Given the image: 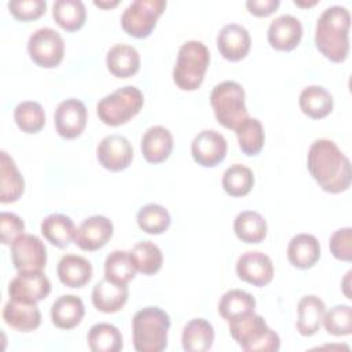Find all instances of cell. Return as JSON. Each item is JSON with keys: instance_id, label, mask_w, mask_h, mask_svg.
Masks as SVG:
<instances>
[{"instance_id": "40", "label": "cell", "mask_w": 352, "mask_h": 352, "mask_svg": "<svg viewBox=\"0 0 352 352\" xmlns=\"http://www.w3.org/2000/svg\"><path fill=\"white\" fill-rule=\"evenodd\" d=\"M14 120L22 132L37 133L45 124V113L40 103L25 100L16 104L14 110Z\"/></svg>"}, {"instance_id": "17", "label": "cell", "mask_w": 352, "mask_h": 352, "mask_svg": "<svg viewBox=\"0 0 352 352\" xmlns=\"http://www.w3.org/2000/svg\"><path fill=\"white\" fill-rule=\"evenodd\" d=\"M302 37V25L298 18L290 14L276 16L268 26L267 38L272 48L290 51L296 48Z\"/></svg>"}, {"instance_id": "11", "label": "cell", "mask_w": 352, "mask_h": 352, "mask_svg": "<svg viewBox=\"0 0 352 352\" xmlns=\"http://www.w3.org/2000/svg\"><path fill=\"white\" fill-rule=\"evenodd\" d=\"M51 292V282L43 271H18V275L8 285L11 300L37 304Z\"/></svg>"}, {"instance_id": "5", "label": "cell", "mask_w": 352, "mask_h": 352, "mask_svg": "<svg viewBox=\"0 0 352 352\" xmlns=\"http://www.w3.org/2000/svg\"><path fill=\"white\" fill-rule=\"evenodd\" d=\"M210 62L208 47L198 40H188L179 48L173 67V81L183 91H195L201 87Z\"/></svg>"}, {"instance_id": "14", "label": "cell", "mask_w": 352, "mask_h": 352, "mask_svg": "<svg viewBox=\"0 0 352 352\" xmlns=\"http://www.w3.org/2000/svg\"><path fill=\"white\" fill-rule=\"evenodd\" d=\"M235 271L239 279L257 287L268 285L274 278V265L271 258L258 250L242 253L236 260Z\"/></svg>"}, {"instance_id": "8", "label": "cell", "mask_w": 352, "mask_h": 352, "mask_svg": "<svg viewBox=\"0 0 352 352\" xmlns=\"http://www.w3.org/2000/svg\"><path fill=\"white\" fill-rule=\"evenodd\" d=\"M165 7L166 1L164 0H135L124 10L121 26L129 36L144 38L155 28Z\"/></svg>"}, {"instance_id": "18", "label": "cell", "mask_w": 352, "mask_h": 352, "mask_svg": "<svg viewBox=\"0 0 352 352\" xmlns=\"http://www.w3.org/2000/svg\"><path fill=\"white\" fill-rule=\"evenodd\" d=\"M217 50L227 60L236 62L243 59L252 45V38L246 28L238 23H228L217 34Z\"/></svg>"}, {"instance_id": "42", "label": "cell", "mask_w": 352, "mask_h": 352, "mask_svg": "<svg viewBox=\"0 0 352 352\" xmlns=\"http://www.w3.org/2000/svg\"><path fill=\"white\" fill-rule=\"evenodd\" d=\"M10 12L19 21H33L40 18L47 10L45 0H11L8 1Z\"/></svg>"}, {"instance_id": "37", "label": "cell", "mask_w": 352, "mask_h": 352, "mask_svg": "<svg viewBox=\"0 0 352 352\" xmlns=\"http://www.w3.org/2000/svg\"><path fill=\"white\" fill-rule=\"evenodd\" d=\"M136 275L129 252L114 250L104 260V278L117 285H128Z\"/></svg>"}, {"instance_id": "21", "label": "cell", "mask_w": 352, "mask_h": 352, "mask_svg": "<svg viewBox=\"0 0 352 352\" xmlns=\"http://www.w3.org/2000/svg\"><path fill=\"white\" fill-rule=\"evenodd\" d=\"M128 294L126 285H117L103 278L92 289V304L100 312L114 314L122 309Z\"/></svg>"}, {"instance_id": "30", "label": "cell", "mask_w": 352, "mask_h": 352, "mask_svg": "<svg viewBox=\"0 0 352 352\" xmlns=\"http://www.w3.org/2000/svg\"><path fill=\"white\" fill-rule=\"evenodd\" d=\"M40 231L44 238L56 248H66L76 236V227L73 220L60 213L47 216L41 224Z\"/></svg>"}, {"instance_id": "33", "label": "cell", "mask_w": 352, "mask_h": 352, "mask_svg": "<svg viewBox=\"0 0 352 352\" xmlns=\"http://www.w3.org/2000/svg\"><path fill=\"white\" fill-rule=\"evenodd\" d=\"M52 16L62 29L74 32L85 23L87 11L80 0H56L52 6Z\"/></svg>"}, {"instance_id": "22", "label": "cell", "mask_w": 352, "mask_h": 352, "mask_svg": "<svg viewBox=\"0 0 352 352\" xmlns=\"http://www.w3.org/2000/svg\"><path fill=\"white\" fill-rule=\"evenodd\" d=\"M25 190V180L14 160L1 150L0 153V202L11 204L19 199Z\"/></svg>"}, {"instance_id": "28", "label": "cell", "mask_w": 352, "mask_h": 352, "mask_svg": "<svg viewBox=\"0 0 352 352\" xmlns=\"http://www.w3.org/2000/svg\"><path fill=\"white\" fill-rule=\"evenodd\" d=\"M214 341L213 326L202 318L190 320L182 333V346L187 352L209 351Z\"/></svg>"}, {"instance_id": "10", "label": "cell", "mask_w": 352, "mask_h": 352, "mask_svg": "<svg viewBox=\"0 0 352 352\" xmlns=\"http://www.w3.org/2000/svg\"><path fill=\"white\" fill-rule=\"evenodd\" d=\"M12 264L18 271H41L47 264V249L33 234H22L11 243Z\"/></svg>"}, {"instance_id": "12", "label": "cell", "mask_w": 352, "mask_h": 352, "mask_svg": "<svg viewBox=\"0 0 352 352\" xmlns=\"http://www.w3.org/2000/svg\"><path fill=\"white\" fill-rule=\"evenodd\" d=\"M191 154L198 165L213 168L226 158L227 140L214 129H204L192 139Z\"/></svg>"}, {"instance_id": "23", "label": "cell", "mask_w": 352, "mask_h": 352, "mask_svg": "<svg viewBox=\"0 0 352 352\" xmlns=\"http://www.w3.org/2000/svg\"><path fill=\"white\" fill-rule=\"evenodd\" d=\"M84 314V302L74 294L60 296L51 305V320L56 327L63 330H70L80 324Z\"/></svg>"}, {"instance_id": "44", "label": "cell", "mask_w": 352, "mask_h": 352, "mask_svg": "<svg viewBox=\"0 0 352 352\" xmlns=\"http://www.w3.org/2000/svg\"><path fill=\"white\" fill-rule=\"evenodd\" d=\"M0 231H1V243L11 245L19 235L23 234L25 223L15 213L1 212L0 213Z\"/></svg>"}, {"instance_id": "6", "label": "cell", "mask_w": 352, "mask_h": 352, "mask_svg": "<svg viewBox=\"0 0 352 352\" xmlns=\"http://www.w3.org/2000/svg\"><path fill=\"white\" fill-rule=\"evenodd\" d=\"M144 98L139 88L125 85L103 96L96 104L100 121L110 126H118L133 118L143 107Z\"/></svg>"}, {"instance_id": "45", "label": "cell", "mask_w": 352, "mask_h": 352, "mask_svg": "<svg viewBox=\"0 0 352 352\" xmlns=\"http://www.w3.org/2000/svg\"><path fill=\"white\" fill-rule=\"evenodd\" d=\"M280 1L279 0H248L246 7L250 14L256 16H267L271 15L278 7Z\"/></svg>"}, {"instance_id": "46", "label": "cell", "mask_w": 352, "mask_h": 352, "mask_svg": "<svg viewBox=\"0 0 352 352\" xmlns=\"http://www.w3.org/2000/svg\"><path fill=\"white\" fill-rule=\"evenodd\" d=\"M95 6L98 7H102V8H111V7H116L118 4V0H113V1H102V0H95L94 1Z\"/></svg>"}, {"instance_id": "38", "label": "cell", "mask_w": 352, "mask_h": 352, "mask_svg": "<svg viewBox=\"0 0 352 352\" xmlns=\"http://www.w3.org/2000/svg\"><path fill=\"white\" fill-rule=\"evenodd\" d=\"M221 184L228 195L243 197L250 192L254 184V176L248 166L242 164H234L226 169Z\"/></svg>"}, {"instance_id": "9", "label": "cell", "mask_w": 352, "mask_h": 352, "mask_svg": "<svg viewBox=\"0 0 352 352\" xmlns=\"http://www.w3.org/2000/svg\"><path fill=\"white\" fill-rule=\"evenodd\" d=\"M28 52L36 65L51 69L62 62L65 43L55 29L40 28L30 34L28 40Z\"/></svg>"}, {"instance_id": "47", "label": "cell", "mask_w": 352, "mask_h": 352, "mask_svg": "<svg viewBox=\"0 0 352 352\" xmlns=\"http://www.w3.org/2000/svg\"><path fill=\"white\" fill-rule=\"evenodd\" d=\"M294 4H296V6H301V7H307V6L309 7V6H314V4H316V1L314 0V1H311V3H309V1L307 3V1H300V0H294Z\"/></svg>"}, {"instance_id": "24", "label": "cell", "mask_w": 352, "mask_h": 352, "mask_svg": "<svg viewBox=\"0 0 352 352\" xmlns=\"http://www.w3.org/2000/svg\"><path fill=\"white\" fill-rule=\"evenodd\" d=\"M320 257L319 241L311 234L294 235L287 246V258L296 268L307 270L316 264Z\"/></svg>"}, {"instance_id": "27", "label": "cell", "mask_w": 352, "mask_h": 352, "mask_svg": "<svg viewBox=\"0 0 352 352\" xmlns=\"http://www.w3.org/2000/svg\"><path fill=\"white\" fill-rule=\"evenodd\" d=\"M326 312L324 302L314 294L304 296L297 304V322L296 327L301 336H314L322 324Z\"/></svg>"}, {"instance_id": "36", "label": "cell", "mask_w": 352, "mask_h": 352, "mask_svg": "<svg viewBox=\"0 0 352 352\" xmlns=\"http://www.w3.org/2000/svg\"><path fill=\"white\" fill-rule=\"evenodd\" d=\"M239 148L246 155H257L265 142V133L260 120L246 117L235 129Z\"/></svg>"}, {"instance_id": "16", "label": "cell", "mask_w": 352, "mask_h": 352, "mask_svg": "<svg viewBox=\"0 0 352 352\" xmlns=\"http://www.w3.org/2000/svg\"><path fill=\"white\" fill-rule=\"evenodd\" d=\"M113 223L104 216L95 214L85 219L76 230L74 242L76 245L88 252L103 248L113 236Z\"/></svg>"}, {"instance_id": "4", "label": "cell", "mask_w": 352, "mask_h": 352, "mask_svg": "<svg viewBox=\"0 0 352 352\" xmlns=\"http://www.w3.org/2000/svg\"><path fill=\"white\" fill-rule=\"evenodd\" d=\"M228 330L236 344L246 352H276L280 348L278 333L268 327L254 311L228 322Z\"/></svg>"}, {"instance_id": "2", "label": "cell", "mask_w": 352, "mask_h": 352, "mask_svg": "<svg viewBox=\"0 0 352 352\" xmlns=\"http://www.w3.org/2000/svg\"><path fill=\"white\" fill-rule=\"evenodd\" d=\"M351 15L342 6L327 7L315 28L316 48L331 62H344L349 52Z\"/></svg>"}, {"instance_id": "41", "label": "cell", "mask_w": 352, "mask_h": 352, "mask_svg": "<svg viewBox=\"0 0 352 352\" xmlns=\"http://www.w3.org/2000/svg\"><path fill=\"white\" fill-rule=\"evenodd\" d=\"M322 323L331 336H348L352 333V308L346 304L334 305L324 312Z\"/></svg>"}, {"instance_id": "32", "label": "cell", "mask_w": 352, "mask_h": 352, "mask_svg": "<svg viewBox=\"0 0 352 352\" xmlns=\"http://www.w3.org/2000/svg\"><path fill=\"white\" fill-rule=\"evenodd\" d=\"M267 221L254 210H243L234 220V231L245 243H260L267 236Z\"/></svg>"}, {"instance_id": "13", "label": "cell", "mask_w": 352, "mask_h": 352, "mask_svg": "<svg viewBox=\"0 0 352 352\" xmlns=\"http://www.w3.org/2000/svg\"><path fill=\"white\" fill-rule=\"evenodd\" d=\"M99 164L111 172H120L129 166L133 158V148L122 135H109L96 147Z\"/></svg>"}, {"instance_id": "25", "label": "cell", "mask_w": 352, "mask_h": 352, "mask_svg": "<svg viewBox=\"0 0 352 352\" xmlns=\"http://www.w3.org/2000/svg\"><path fill=\"white\" fill-rule=\"evenodd\" d=\"M59 280L69 287H82L92 278V264L82 256L65 254L56 268Z\"/></svg>"}, {"instance_id": "31", "label": "cell", "mask_w": 352, "mask_h": 352, "mask_svg": "<svg viewBox=\"0 0 352 352\" xmlns=\"http://www.w3.org/2000/svg\"><path fill=\"white\" fill-rule=\"evenodd\" d=\"M256 308L254 297L241 289H231L226 292L219 301L217 311L220 316L228 323L242 315L253 312Z\"/></svg>"}, {"instance_id": "29", "label": "cell", "mask_w": 352, "mask_h": 352, "mask_svg": "<svg viewBox=\"0 0 352 352\" xmlns=\"http://www.w3.org/2000/svg\"><path fill=\"white\" fill-rule=\"evenodd\" d=\"M298 103L301 111L314 120L329 116L334 106L333 95L320 85L305 87L300 94Z\"/></svg>"}, {"instance_id": "3", "label": "cell", "mask_w": 352, "mask_h": 352, "mask_svg": "<svg viewBox=\"0 0 352 352\" xmlns=\"http://www.w3.org/2000/svg\"><path fill=\"white\" fill-rule=\"evenodd\" d=\"M169 315L158 307L139 309L132 318V338L138 352H161L168 346Z\"/></svg>"}, {"instance_id": "43", "label": "cell", "mask_w": 352, "mask_h": 352, "mask_svg": "<svg viewBox=\"0 0 352 352\" xmlns=\"http://www.w3.org/2000/svg\"><path fill=\"white\" fill-rule=\"evenodd\" d=\"M329 248L331 254L341 261L352 260V228L344 227L330 236Z\"/></svg>"}, {"instance_id": "7", "label": "cell", "mask_w": 352, "mask_h": 352, "mask_svg": "<svg viewBox=\"0 0 352 352\" xmlns=\"http://www.w3.org/2000/svg\"><path fill=\"white\" fill-rule=\"evenodd\" d=\"M214 117L227 129H236L249 117L245 104V89L236 81H223L210 94Z\"/></svg>"}, {"instance_id": "35", "label": "cell", "mask_w": 352, "mask_h": 352, "mask_svg": "<svg viewBox=\"0 0 352 352\" xmlns=\"http://www.w3.org/2000/svg\"><path fill=\"white\" fill-rule=\"evenodd\" d=\"M87 341L94 352H118L122 349V334L110 323L94 324L88 331Z\"/></svg>"}, {"instance_id": "15", "label": "cell", "mask_w": 352, "mask_h": 352, "mask_svg": "<svg viewBox=\"0 0 352 352\" xmlns=\"http://www.w3.org/2000/svg\"><path fill=\"white\" fill-rule=\"evenodd\" d=\"M55 129L65 139L80 136L87 125V107L74 98L60 102L54 114Z\"/></svg>"}, {"instance_id": "1", "label": "cell", "mask_w": 352, "mask_h": 352, "mask_svg": "<svg viewBox=\"0 0 352 352\" xmlns=\"http://www.w3.org/2000/svg\"><path fill=\"white\" fill-rule=\"evenodd\" d=\"M307 166L315 182L327 192L338 194L351 186V162L330 139H316L311 144Z\"/></svg>"}, {"instance_id": "39", "label": "cell", "mask_w": 352, "mask_h": 352, "mask_svg": "<svg viewBox=\"0 0 352 352\" xmlns=\"http://www.w3.org/2000/svg\"><path fill=\"white\" fill-rule=\"evenodd\" d=\"M136 221L140 230L147 234L158 235L165 232L170 226L169 212L158 204H147L139 209Z\"/></svg>"}, {"instance_id": "26", "label": "cell", "mask_w": 352, "mask_h": 352, "mask_svg": "<svg viewBox=\"0 0 352 352\" xmlns=\"http://www.w3.org/2000/svg\"><path fill=\"white\" fill-rule=\"evenodd\" d=\"M106 65L111 74L118 78H126L138 73L140 67V55L132 45L116 44L107 51Z\"/></svg>"}, {"instance_id": "34", "label": "cell", "mask_w": 352, "mask_h": 352, "mask_svg": "<svg viewBox=\"0 0 352 352\" xmlns=\"http://www.w3.org/2000/svg\"><path fill=\"white\" fill-rule=\"evenodd\" d=\"M129 256L136 271L143 275H153L162 267V252L151 241H140L129 250Z\"/></svg>"}, {"instance_id": "20", "label": "cell", "mask_w": 352, "mask_h": 352, "mask_svg": "<svg viewBox=\"0 0 352 352\" xmlns=\"http://www.w3.org/2000/svg\"><path fill=\"white\" fill-rule=\"evenodd\" d=\"M3 319L11 329L29 333L40 326L41 314L37 304H29L10 298L3 308Z\"/></svg>"}, {"instance_id": "19", "label": "cell", "mask_w": 352, "mask_h": 352, "mask_svg": "<svg viewBox=\"0 0 352 352\" xmlns=\"http://www.w3.org/2000/svg\"><path fill=\"white\" fill-rule=\"evenodd\" d=\"M140 148L146 161L151 164H160L168 160L173 150L170 131L162 125L150 126L142 136Z\"/></svg>"}]
</instances>
